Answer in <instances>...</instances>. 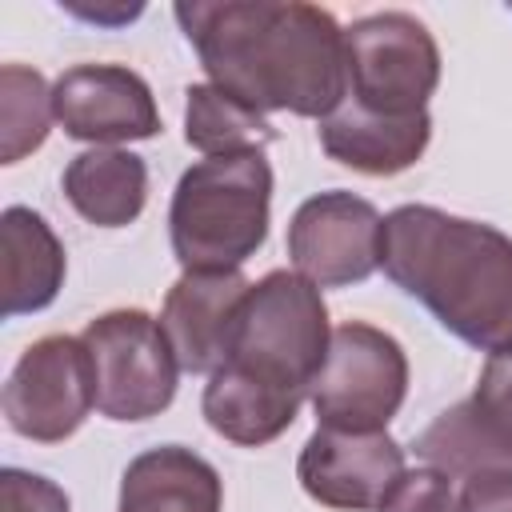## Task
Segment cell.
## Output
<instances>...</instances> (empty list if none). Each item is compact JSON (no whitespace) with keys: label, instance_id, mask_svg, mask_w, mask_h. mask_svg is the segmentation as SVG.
Instances as JSON below:
<instances>
[{"label":"cell","instance_id":"cell-1","mask_svg":"<svg viewBox=\"0 0 512 512\" xmlns=\"http://www.w3.org/2000/svg\"><path fill=\"white\" fill-rule=\"evenodd\" d=\"M208 84L240 104L324 120L348 92L344 28L304 0H184L172 8Z\"/></svg>","mask_w":512,"mask_h":512},{"label":"cell","instance_id":"cell-2","mask_svg":"<svg viewBox=\"0 0 512 512\" xmlns=\"http://www.w3.org/2000/svg\"><path fill=\"white\" fill-rule=\"evenodd\" d=\"M380 268L456 340L488 356L512 352V236L500 228L400 204L384 216Z\"/></svg>","mask_w":512,"mask_h":512},{"label":"cell","instance_id":"cell-3","mask_svg":"<svg viewBox=\"0 0 512 512\" xmlns=\"http://www.w3.org/2000/svg\"><path fill=\"white\" fill-rule=\"evenodd\" d=\"M272 164L264 152L196 160L172 192L168 240L184 272H240L268 240Z\"/></svg>","mask_w":512,"mask_h":512},{"label":"cell","instance_id":"cell-4","mask_svg":"<svg viewBox=\"0 0 512 512\" xmlns=\"http://www.w3.org/2000/svg\"><path fill=\"white\" fill-rule=\"evenodd\" d=\"M328 344L332 324L320 288L300 272L276 268L248 288L224 364H236L256 380L308 400Z\"/></svg>","mask_w":512,"mask_h":512},{"label":"cell","instance_id":"cell-5","mask_svg":"<svg viewBox=\"0 0 512 512\" xmlns=\"http://www.w3.org/2000/svg\"><path fill=\"white\" fill-rule=\"evenodd\" d=\"M344 72L356 108L420 116L440 84V48L412 12H372L344 28Z\"/></svg>","mask_w":512,"mask_h":512},{"label":"cell","instance_id":"cell-6","mask_svg":"<svg viewBox=\"0 0 512 512\" xmlns=\"http://www.w3.org/2000/svg\"><path fill=\"white\" fill-rule=\"evenodd\" d=\"M408 396V356L396 336L376 324L348 320L332 328L324 368L312 380V412L320 428L384 432Z\"/></svg>","mask_w":512,"mask_h":512},{"label":"cell","instance_id":"cell-7","mask_svg":"<svg viewBox=\"0 0 512 512\" xmlns=\"http://www.w3.org/2000/svg\"><path fill=\"white\" fill-rule=\"evenodd\" d=\"M96 372V412L120 424L152 420L176 400L180 364L156 316L112 308L80 332Z\"/></svg>","mask_w":512,"mask_h":512},{"label":"cell","instance_id":"cell-8","mask_svg":"<svg viewBox=\"0 0 512 512\" xmlns=\"http://www.w3.org/2000/svg\"><path fill=\"white\" fill-rule=\"evenodd\" d=\"M4 420L16 436L60 444L96 408V372L80 336H40L20 352L4 384Z\"/></svg>","mask_w":512,"mask_h":512},{"label":"cell","instance_id":"cell-9","mask_svg":"<svg viewBox=\"0 0 512 512\" xmlns=\"http://www.w3.org/2000/svg\"><path fill=\"white\" fill-rule=\"evenodd\" d=\"M384 216L372 200L332 188L308 196L288 220V260L292 272L316 288L364 284L380 268Z\"/></svg>","mask_w":512,"mask_h":512},{"label":"cell","instance_id":"cell-10","mask_svg":"<svg viewBox=\"0 0 512 512\" xmlns=\"http://www.w3.org/2000/svg\"><path fill=\"white\" fill-rule=\"evenodd\" d=\"M52 108L64 136L92 148H116L128 140H152L160 132V108L152 88L128 64H72L52 84Z\"/></svg>","mask_w":512,"mask_h":512},{"label":"cell","instance_id":"cell-11","mask_svg":"<svg viewBox=\"0 0 512 512\" xmlns=\"http://www.w3.org/2000/svg\"><path fill=\"white\" fill-rule=\"evenodd\" d=\"M404 476V448L388 432L320 428L304 440L296 460L300 488L336 512H372Z\"/></svg>","mask_w":512,"mask_h":512},{"label":"cell","instance_id":"cell-12","mask_svg":"<svg viewBox=\"0 0 512 512\" xmlns=\"http://www.w3.org/2000/svg\"><path fill=\"white\" fill-rule=\"evenodd\" d=\"M248 288L252 280H244V272H180L160 308V328L180 372L212 376L228 360Z\"/></svg>","mask_w":512,"mask_h":512},{"label":"cell","instance_id":"cell-13","mask_svg":"<svg viewBox=\"0 0 512 512\" xmlns=\"http://www.w3.org/2000/svg\"><path fill=\"white\" fill-rule=\"evenodd\" d=\"M316 132L320 148L336 164L364 176H396L424 156L432 140V116H376L352 100H340V108L324 116Z\"/></svg>","mask_w":512,"mask_h":512},{"label":"cell","instance_id":"cell-14","mask_svg":"<svg viewBox=\"0 0 512 512\" xmlns=\"http://www.w3.org/2000/svg\"><path fill=\"white\" fill-rule=\"evenodd\" d=\"M220 472L184 444L140 452L120 476L116 512H220Z\"/></svg>","mask_w":512,"mask_h":512},{"label":"cell","instance_id":"cell-15","mask_svg":"<svg viewBox=\"0 0 512 512\" xmlns=\"http://www.w3.org/2000/svg\"><path fill=\"white\" fill-rule=\"evenodd\" d=\"M0 244H4V316H32L44 312L68 272V256L52 224L24 208L8 204L0 216Z\"/></svg>","mask_w":512,"mask_h":512},{"label":"cell","instance_id":"cell-16","mask_svg":"<svg viewBox=\"0 0 512 512\" xmlns=\"http://www.w3.org/2000/svg\"><path fill=\"white\" fill-rule=\"evenodd\" d=\"M300 404H304V396L272 388L236 364L216 368L200 396V412H204L208 428L240 448H264L276 436H284L292 428Z\"/></svg>","mask_w":512,"mask_h":512},{"label":"cell","instance_id":"cell-17","mask_svg":"<svg viewBox=\"0 0 512 512\" xmlns=\"http://www.w3.org/2000/svg\"><path fill=\"white\" fill-rule=\"evenodd\" d=\"M68 204L96 228H128L148 204V164L128 148H88L68 160Z\"/></svg>","mask_w":512,"mask_h":512},{"label":"cell","instance_id":"cell-18","mask_svg":"<svg viewBox=\"0 0 512 512\" xmlns=\"http://www.w3.org/2000/svg\"><path fill=\"white\" fill-rule=\"evenodd\" d=\"M184 96V140L204 156L264 152V144L276 140L268 116L220 92L216 84H192Z\"/></svg>","mask_w":512,"mask_h":512},{"label":"cell","instance_id":"cell-19","mask_svg":"<svg viewBox=\"0 0 512 512\" xmlns=\"http://www.w3.org/2000/svg\"><path fill=\"white\" fill-rule=\"evenodd\" d=\"M56 108L48 80L28 64L0 68V164H20L52 132Z\"/></svg>","mask_w":512,"mask_h":512},{"label":"cell","instance_id":"cell-20","mask_svg":"<svg viewBox=\"0 0 512 512\" xmlns=\"http://www.w3.org/2000/svg\"><path fill=\"white\" fill-rule=\"evenodd\" d=\"M468 412L500 456V464H512V352L484 360L480 380L468 396Z\"/></svg>","mask_w":512,"mask_h":512},{"label":"cell","instance_id":"cell-21","mask_svg":"<svg viewBox=\"0 0 512 512\" xmlns=\"http://www.w3.org/2000/svg\"><path fill=\"white\" fill-rule=\"evenodd\" d=\"M376 512H456L452 476L440 468H404V476L388 488Z\"/></svg>","mask_w":512,"mask_h":512},{"label":"cell","instance_id":"cell-22","mask_svg":"<svg viewBox=\"0 0 512 512\" xmlns=\"http://www.w3.org/2000/svg\"><path fill=\"white\" fill-rule=\"evenodd\" d=\"M0 512H72L68 492L28 468H4L0 472Z\"/></svg>","mask_w":512,"mask_h":512},{"label":"cell","instance_id":"cell-23","mask_svg":"<svg viewBox=\"0 0 512 512\" xmlns=\"http://www.w3.org/2000/svg\"><path fill=\"white\" fill-rule=\"evenodd\" d=\"M456 512H512V464L464 476L456 492Z\"/></svg>","mask_w":512,"mask_h":512},{"label":"cell","instance_id":"cell-24","mask_svg":"<svg viewBox=\"0 0 512 512\" xmlns=\"http://www.w3.org/2000/svg\"><path fill=\"white\" fill-rule=\"evenodd\" d=\"M64 8L72 16H84V20H96V24H128V20H136L144 12L140 4H116V8H108V4H76V0H64Z\"/></svg>","mask_w":512,"mask_h":512}]
</instances>
